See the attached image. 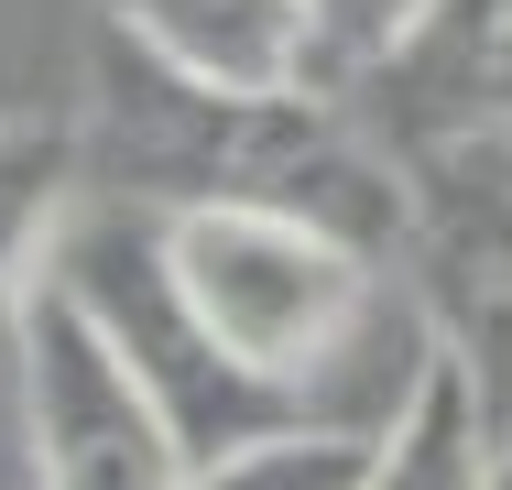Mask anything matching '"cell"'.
I'll return each mask as SVG.
<instances>
[{"label": "cell", "mask_w": 512, "mask_h": 490, "mask_svg": "<svg viewBox=\"0 0 512 490\" xmlns=\"http://www.w3.org/2000/svg\"><path fill=\"white\" fill-rule=\"evenodd\" d=\"M77 131H88V196H131L153 218L273 207L360 240L371 262H404L414 175L338 88H229L99 22Z\"/></svg>", "instance_id": "6da1fadb"}, {"label": "cell", "mask_w": 512, "mask_h": 490, "mask_svg": "<svg viewBox=\"0 0 512 490\" xmlns=\"http://www.w3.org/2000/svg\"><path fill=\"white\" fill-rule=\"evenodd\" d=\"M55 284L88 305V327L120 349V371L164 403L186 469L229 458V447H262V436H284V425H327L306 392L262 382V371L197 316V294L175 273V240H164L153 207L88 196V207L66 218V240H55Z\"/></svg>", "instance_id": "7a4b0ae2"}, {"label": "cell", "mask_w": 512, "mask_h": 490, "mask_svg": "<svg viewBox=\"0 0 512 490\" xmlns=\"http://www.w3.org/2000/svg\"><path fill=\"white\" fill-rule=\"evenodd\" d=\"M414 175V229H404V294L425 338L469 371L491 436L512 447V131L404 153Z\"/></svg>", "instance_id": "3957f363"}, {"label": "cell", "mask_w": 512, "mask_h": 490, "mask_svg": "<svg viewBox=\"0 0 512 490\" xmlns=\"http://www.w3.org/2000/svg\"><path fill=\"white\" fill-rule=\"evenodd\" d=\"M11 392H22L33 490H186V447H175L164 403L120 371V349L88 327V305L66 284L33 294Z\"/></svg>", "instance_id": "277c9868"}, {"label": "cell", "mask_w": 512, "mask_h": 490, "mask_svg": "<svg viewBox=\"0 0 512 490\" xmlns=\"http://www.w3.org/2000/svg\"><path fill=\"white\" fill-rule=\"evenodd\" d=\"M338 98L393 153L512 131V0H425L404 33H393V55L371 77H349Z\"/></svg>", "instance_id": "5b68a950"}, {"label": "cell", "mask_w": 512, "mask_h": 490, "mask_svg": "<svg viewBox=\"0 0 512 490\" xmlns=\"http://www.w3.org/2000/svg\"><path fill=\"white\" fill-rule=\"evenodd\" d=\"M88 207V131L77 109H0V382L22 360L33 294L55 284V240Z\"/></svg>", "instance_id": "8992f818"}, {"label": "cell", "mask_w": 512, "mask_h": 490, "mask_svg": "<svg viewBox=\"0 0 512 490\" xmlns=\"http://www.w3.org/2000/svg\"><path fill=\"white\" fill-rule=\"evenodd\" d=\"M88 11L197 77H229V88H316L306 0H88Z\"/></svg>", "instance_id": "52a82bcc"}, {"label": "cell", "mask_w": 512, "mask_h": 490, "mask_svg": "<svg viewBox=\"0 0 512 490\" xmlns=\"http://www.w3.org/2000/svg\"><path fill=\"white\" fill-rule=\"evenodd\" d=\"M491 480H502V436H491L480 392H469V371H458L447 349H425L414 392L382 414V436H371L360 490H491Z\"/></svg>", "instance_id": "ba28073f"}, {"label": "cell", "mask_w": 512, "mask_h": 490, "mask_svg": "<svg viewBox=\"0 0 512 490\" xmlns=\"http://www.w3.org/2000/svg\"><path fill=\"white\" fill-rule=\"evenodd\" d=\"M371 436L382 425H284L262 447H229V458L186 469V490H360Z\"/></svg>", "instance_id": "9c48e42d"}, {"label": "cell", "mask_w": 512, "mask_h": 490, "mask_svg": "<svg viewBox=\"0 0 512 490\" xmlns=\"http://www.w3.org/2000/svg\"><path fill=\"white\" fill-rule=\"evenodd\" d=\"M425 0H306L316 22V88H349V77H371L382 55H393V33H404Z\"/></svg>", "instance_id": "30bf717a"}, {"label": "cell", "mask_w": 512, "mask_h": 490, "mask_svg": "<svg viewBox=\"0 0 512 490\" xmlns=\"http://www.w3.org/2000/svg\"><path fill=\"white\" fill-rule=\"evenodd\" d=\"M491 490H512V447H502V480H491Z\"/></svg>", "instance_id": "8fae6325"}]
</instances>
